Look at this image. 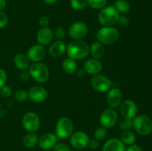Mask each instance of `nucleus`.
Returning <instances> with one entry per match:
<instances>
[{"mask_svg": "<svg viewBox=\"0 0 152 151\" xmlns=\"http://www.w3.org/2000/svg\"><path fill=\"white\" fill-rule=\"evenodd\" d=\"M68 57L77 60L86 58L90 53L89 46L83 40H73L67 47Z\"/></svg>", "mask_w": 152, "mask_h": 151, "instance_id": "nucleus-1", "label": "nucleus"}, {"mask_svg": "<svg viewBox=\"0 0 152 151\" xmlns=\"http://www.w3.org/2000/svg\"><path fill=\"white\" fill-rule=\"evenodd\" d=\"M119 17L120 13L114 6H107L103 7L98 15L99 23L104 27L112 26L116 22H117Z\"/></svg>", "mask_w": 152, "mask_h": 151, "instance_id": "nucleus-2", "label": "nucleus"}, {"mask_svg": "<svg viewBox=\"0 0 152 151\" xmlns=\"http://www.w3.org/2000/svg\"><path fill=\"white\" fill-rule=\"evenodd\" d=\"M30 76L33 79L39 83H44L49 78V70L45 64L42 62H34L28 70Z\"/></svg>", "mask_w": 152, "mask_h": 151, "instance_id": "nucleus-3", "label": "nucleus"}, {"mask_svg": "<svg viewBox=\"0 0 152 151\" xmlns=\"http://www.w3.org/2000/svg\"><path fill=\"white\" fill-rule=\"evenodd\" d=\"M134 128L141 136H148L152 132V120L146 115H136L133 118Z\"/></svg>", "mask_w": 152, "mask_h": 151, "instance_id": "nucleus-4", "label": "nucleus"}, {"mask_svg": "<svg viewBox=\"0 0 152 151\" xmlns=\"http://www.w3.org/2000/svg\"><path fill=\"white\" fill-rule=\"evenodd\" d=\"M98 41L102 44H111L116 42L119 38V31L113 27H102L96 33Z\"/></svg>", "mask_w": 152, "mask_h": 151, "instance_id": "nucleus-5", "label": "nucleus"}, {"mask_svg": "<svg viewBox=\"0 0 152 151\" xmlns=\"http://www.w3.org/2000/svg\"><path fill=\"white\" fill-rule=\"evenodd\" d=\"M74 130L72 121L68 117H62L58 120L56 125V136L59 139H66L71 136Z\"/></svg>", "mask_w": 152, "mask_h": 151, "instance_id": "nucleus-6", "label": "nucleus"}, {"mask_svg": "<svg viewBox=\"0 0 152 151\" xmlns=\"http://www.w3.org/2000/svg\"><path fill=\"white\" fill-rule=\"evenodd\" d=\"M22 125L25 130L30 133H34L40 127L39 117L34 112L26 113L22 118Z\"/></svg>", "mask_w": 152, "mask_h": 151, "instance_id": "nucleus-7", "label": "nucleus"}, {"mask_svg": "<svg viewBox=\"0 0 152 151\" xmlns=\"http://www.w3.org/2000/svg\"><path fill=\"white\" fill-rule=\"evenodd\" d=\"M91 84L95 90L101 93L109 90L112 86L111 80L108 77L100 74L94 76L91 80Z\"/></svg>", "mask_w": 152, "mask_h": 151, "instance_id": "nucleus-8", "label": "nucleus"}, {"mask_svg": "<svg viewBox=\"0 0 152 151\" xmlns=\"http://www.w3.org/2000/svg\"><path fill=\"white\" fill-rule=\"evenodd\" d=\"M68 34L74 40H82L88 34V27L83 22H76L70 26Z\"/></svg>", "mask_w": 152, "mask_h": 151, "instance_id": "nucleus-9", "label": "nucleus"}, {"mask_svg": "<svg viewBox=\"0 0 152 151\" xmlns=\"http://www.w3.org/2000/svg\"><path fill=\"white\" fill-rule=\"evenodd\" d=\"M89 140L90 139L87 133L83 131H77L71 134L70 143L73 147L77 150H83L87 147Z\"/></svg>", "mask_w": 152, "mask_h": 151, "instance_id": "nucleus-10", "label": "nucleus"}, {"mask_svg": "<svg viewBox=\"0 0 152 151\" xmlns=\"http://www.w3.org/2000/svg\"><path fill=\"white\" fill-rule=\"evenodd\" d=\"M118 119L117 113L113 108H108L103 110L99 118L101 125L105 128L114 127Z\"/></svg>", "mask_w": 152, "mask_h": 151, "instance_id": "nucleus-11", "label": "nucleus"}, {"mask_svg": "<svg viewBox=\"0 0 152 151\" xmlns=\"http://www.w3.org/2000/svg\"><path fill=\"white\" fill-rule=\"evenodd\" d=\"M137 105L132 100H125L120 105V113L124 118H134L137 114Z\"/></svg>", "mask_w": 152, "mask_h": 151, "instance_id": "nucleus-12", "label": "nucleus"}, {"mask_svg": "<svg viewBox=\"0 0 152 151\" xmlns=\"http://www.w3.org/2000/svg\"><path fill=\"white\" fill-rule=\"evenodd\" d=\"M27 56L33 62H40L46 56V50L41 44H35L30 47Z\"/></svg>", "mask_w": 152, "mask_h": 151, "instance_id": "nucleus-13", "label": "nucleus"}, {"mask_svg": "<svg viewBox=\"0 0 152 151\" xmlns=\"http://www.w3.org/2000/svg\"><path fill=\"white\" fill-rule=\"evenodd\" d=\"M48 97V92L44 87L41 86H34L31 87L28 91V98L32 102L40 103L46 100Z\"/></svg>", "mask_w": 152, "mask_h": 151, "instance_id": "nucleus-14", "label": "nucleus"}, {"mask_svg": "<svg viewBox=\"0 0 152 151\" xmlns=\"http://www.w3.org/2000/svg\"><path fill=\"white\" fill-rule=\"evenodd\" d=\"M57 143V136L51 133H47L43 134L39 139V146L45 150H48L54 147Z\"/></svg>", "mask_w": 152, "mask_h": 151, "instance_id": "nucleus-15", "label": "nucleus"}, {"mask_svg": "<svg viewBox=\"0 0 152 151\" xmlns=\"http://www.w3.org/2000/svg\"><path fill=\"white\" fill-rule=\"evenodd\" d=\"M123 93L119 88H111L107 95V101L111 108L118 107L122 103Z\"/></svg>", "mask_w": 152, "mask_h": 151, "instance_id": "nucleus-16", "label": "nucleus"}, {"mask_svg": "<svg viewBox=\"0 0 152 151\" xmlns=\"http://www.w3.org/2000/svg\"><path fill=\"white\" fill-rule=\"evenodd\" d=\"M85 72L90 75H97L102 71V65L99 59H88L84 63L83 66Z\"/></svg>", "mask_w": 152, "mask_h": 151, "instance_id": "nucleus-17", "label": "nucleus"}, {"mask_svg": "<svg viewBox=\"0 0 152 151\" xmlns=\"http://www.w3.org/2000/svg\"><path fill=\"white\" fill-rule=\"evenodd\" d=\"M53 36V31L48 27H46V28H42L37 32V39L39 44L46 45V44H48L52 41Z\"/></svg>", "mask_w": 152, "mask_h": 151, "instance_id": "nucleus-18", "label": "nucleus"}, {"mask_svg": "<svg viewBox=\"0 0 152 151\" xmlns=\"http://www.w3.org/2000/svg\"><path fill=\"white\" fill-rule=\"evenodd\" d=\"M102 151H126V147L120 139H111L105 142Z\"/></svg>", "mask_w": 152, "mask_h": 151, "instance_id": "nucleus-19", "label": "nucleus"}, {"mask_svg": "<svg viewBox=\"0 0 152 151\" xmlns=\"http://www.w3.org/2000/svg\"><path fill=\"white\" fill-rule=\"evenodd\" d=\"M66 50V45L60 40L54 41L49 48V53L53 58H59L64 54Z\"/></svg>", "mask_w": 152, "mask_h": 151, "instance_id": "nucleus-20", "label": "nucleus"}, {"mask_svg": "<svg viewBox=\"0 0 152 151\" xmlns=\"http://www.w3.org/2000/svg\"><path fill=\"white\" fill-rule=\"evenodd\" d=\"M13 63L19 70H25L31 65V60L27 56V54L19 53V54L15 56L14 59H13Z\"/></svg>", "mask_w": 152, "mask_h": 151, "instance_id": "nucleus-21", "label": "nucleus"}, {"mask_svg": "<svg viewBox=\"0 0 152 151\" xmlns=\"http://www.w3.org/2000/svg\"><path fill=\"white\" fill-rule=\"evenodd\" d=\"M90 48V53L91 56H93L94 59H100L105 55V47L103 44L100 43L99 41H94L91 44Z\"/></svg>", "mask_w": 152, "mask_h": 151, "instance_id": "nucleus-22", "label": "nucleus"}, {"mask_svg": "<svg viewBox=\"0 0 152 151\" xmlns=\"http://www.w3.org/2000/svg\"><path fill=\"white\" fill-rule=\"evenodd\" d=\"M62 70L68 74H74L77 70V62L74 59L68 58L62 62Z\"/></svg>", "mask_w": 152, "mask_h": 151, "instance_id": "nucleus-23", "label": "nucleus"}, {"mask_svg": "<svg viewBox=\"0 0 152 151\" xmlns=\"http://www.w3.org/2000/svg\"><path fill=\"white\" fill-rule=\"evenodd\" d=\"M39 137L34 133H29L24 137L23 144L27 148H32L38 144Z\"/></svg>", "mask_w": 152, "mask_h": 151, "instance_id": "nucleus-24", "label": "nucleus"}, {"mask_svg": "<svg viewBox=\"0 0 152 151\" xmlns=\"http://www.w3.org/2000/svg\"><path fill=\"white\" fill-rule=\"evenodd\" d=\"M120 140L124 144L132 145L136 142V136L131 130H124L120 135Z\"/></svg>", "mask_w": 152, "mask_h": 151, "instance_id": "nucleus-25", "label": "nucleus"}, {"mask_svg": "<svg viewBox=\"0 0 152 151\" xmlns=\"http://www.w3.org/2000/svg\"><path fill=\"white\" fill-rule=\"evenodd\" d=\"M114 7L119 13H126L130 10L131 6L127 0H117L114 4Z\"/></svg>", "mask_w": 152, "mask_h": 151, "instance_id": "nucleus-26", "label": "nucleus"}, {"mask_svg": "<svg viewBox=\"0 0 152 151\" xmlns=\"http://www.w3.org/2000/svg\"><path fill=\"white\" fill-rule=\"evenodd\" d=\"M119 127L121 130H131L132 128H134V123L133 118H124V120L121 121L119 124Z\"/></svg>", "mask_w": 152, "mask_h": 151, "instance_id": "nucleus-27", "label": "nucleus"}, {"mask_svg": "<svg viewBox=\"0 0 152 151\" xmlns=\"http://www.w3.org/2000/svg\"><path fill=\"white\" fill-rule=\"evenodd\" d=\"M87 4L88 0H71V6L76 10H83Z\"/></svg>", "mask_w": 152, "mask_h": 151, "instance_id": "nucleus-28", "label": "nucleus"}, {"mask_svg": "<svg viewBox=\"0 0 152 151\" xmlns=\"http://www.w3.org/2000/svg\"><path fill=\"white\" fill-rule=\"evenodd\" d=\"M106 4L107 0H88V4L94 9H102Z\"/></svg>", "mask_w": 152, "mask_h": 151, "instance_id": "nucleus-29", "label": "nucleus"}, {"mask_svg": "<svg viewBox=\"0 0 152 151\" xmlns=\"http://www.w3.org/2000/svg\"><path fill=\"white\" fill-rule=\"evenodd\" d=\"M107 131L105 127H99L94 132V138L98 142H102L106 138Z\"/></svg>", "mask_w": 152, "mask_h": 151, "instance_id": "nucleus-30", "label": "nucleus"}, {"mask_svg": "<svg viewBox=\"0 0 152 151\" xmlns=\"http://www.w3.org/2000/svg\"><path fill=\"white\" fill-rule=\"evenodd\" d=\"M14 98L19 102H25L28 98V93L24 90H19L15 93Z\"/></svg>", "mask_w": 152, "mask_h": 151, "instance_id": "nucleus-31", "label": "nucleus"}, {"mask_svg": "<svg viewBox=\"0 0 152 151\" xmlns=\"http://www.w3.org/2000/svg\"><path fill=\"white\" fill-rule=\"evenodd\" d=\"M54 36L58 40H60L62 41L65 36V31L62 27H57V28L55 29L54 31Z\"/></svg>", "mask_w": 152, "mask_h": 151, "instance_id": "nucleus-32", "label": "nucleus"}, {"mask_svg": "<svg viewBox=\"0 0 152 151\" xmlns=\"http://www.w3.org/2000/svg\"><path fill=\"white\" fill-rule=\"evenodd\" d=\"M12 90L9 86L4 85L0 88V95L4 98H8L11 96Z\"/></svg>", "mask_w": 152, "mask_h": 151, "instance_id": "nucleus-33", "label": "nucleus"}, {"mask_svg": "<svg viewBox=\"0 0 152 151\" xmlns=\"http://www.w3.org/2000/svg\"><path fill=\"white\" fill-rule=\"evenodd\" d=\"M8 23V17L4 12H0V29L5 28Z\"/></svg>", "mask_w": 152, "mask_h": 151, "instance_id": "nucleus-34", "label": "nucleus"}, {"mask_svg": "<svg viewBox=\"0 0 152 151\" xmlns=\"http://www.w3.org/2000/svg\"><path fill=\"white\" fill-rule=\"evenodd\" d=\"M54 151H71L69 147L64 143H56L53 147Z\"/></svg>", "mask_w": 152, "mask_h": 151, "instance_id": "nucleus-35", "label": "nucleus"}, {"mask_svg": "<svg viewBox=\"0 0 152 151\" xmlns=\"http://www.w3.org/2000/svg\"><path fill=\"white\" fill-rule=\"evenodd\" d=\"M6 81H7V73L2 68H0V88L5 85Z\"/></svg>", "mask_w": 152, "mask_h": 151, "instance_id": "nucleus-36", "label": "nucleus"}, {"mask_svg": "<svg viewBox=\"0 0 152 151\" xmlns=\"http://www.w3.org/2000/svg\"><path fill=\"white\" fill-rule=\"evenodd\" d=\"M39 24L40 26L42 28H46V27H48L49 25V19L47 16H42L39 19Z\"/></svg>", "mask_w": 152, "mask_h": 151, "instance_id": "nucleus-37", "label": "nucleus"}, {"mask_svg": "<svg viewBox=\"0 0 152 151\" xmlns=\"http://www.w3.org/2000/svg\"><path fill=\"white\" fill-rule=\"evenodd\" d=\"M88 146L92 150H96L97 149L98 147H99V142L96 139H91V140H89L88 145Z\"/></svg>", "mask_w": 152, "mask_h": 151, "instance_id": "nucleus-38", "label": "nucleus"}, {"mask_svg": "<svg viewBox=\"0 0 152 151\" xmlns=\"http://www.w3.org/2000/svg\"><path fill=\"white\" fill-rule=\"evenodd\" d=\"M117 22H119V24H120L121 26H126V25H127L128 23H129V20H128V18L126 17V16H120Z\"/></svg>", "mask_w": 152, "mask_h": 151, "instance_id": "nucleus-39", "label": "nucleus"}, {"mask_svg": "<svg viewBox=\"0 0 152 151\" xmlns=\"http://www.w3.org/2000/svg\"><path fill=\"white\" fill-rule=\"evenodd\" d=\"M31 77L29 72L26 70H22V72L20 73V78L22 81H27L28 78Z\"/></svg>", "mask_w": 152, "mask_h": 151, "instance_id": "nucleus-40", "label": "nucleus"}, {"mask_svg": "<svg viewBox=\"0 0 152 151\" xmlns=\"http://www.w3.org/2000/svg\"><path fill=\"white\" fill-rule=\"evenodd\" d=\"M126 151H142V149L138 146V145L134 144L130 145L127 149H126Z\"/></svg>", "mask_w": 152, "mask_h": 151, "instance_id": "nucleus-41", "label": "nucleus"}, {"mask_svg": "<svg viewBox=\"0 0 152 151\" xmlns=\"http://www.w3.org/2000/svg\"><path fill=\"white\" fill-rule=\"evenodd\" d=\"M58 0H42L43 2L46 4H48V5H52V4H54L55 3H56Z\"/></svg>", "mask_w": 152, "mask_h": 151, "instance_id": "nucleus-42", "label": "nucleus"}, {"mask_svg": "<svg viewBox=\"0 0 152 151\" xmlns=\"http://www.w3.org/2000/svg\"><path fill=\"white\" fill-rule=\"evenodd\" d=\"M75 73H77V75L80 77L83 76L85 75V73H86L84 69H78V70H77V71H76Z\"/></svg>", "mask_w": 152, "mask_h": 151, "instance_id": "nucleus-43", "label": "nucleus"}, {"mask_svg": "<svg viewBox=\"0 0 152 151\" xmlns=\"http://www.w3.org/2000/svg\"><path fill=\"white\" fill-rule=\"evenodd\" d=\"M6 7V0H0V12L2 11Z\"/></svg>", "mask_w": 152, "mask_h": 151, "instance_id": "nucleus-44", "label": "nucleus"}]
</instances>
